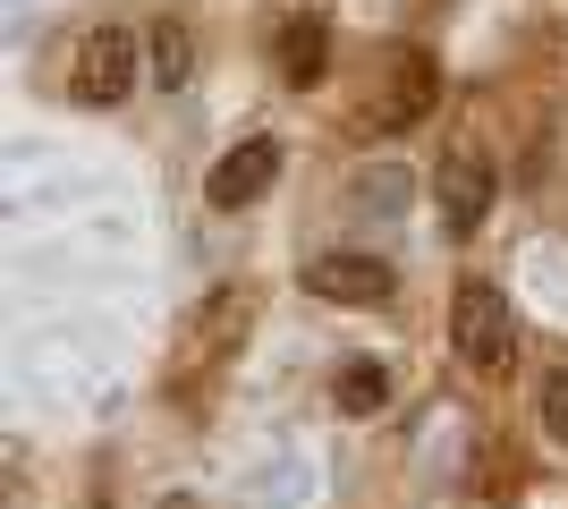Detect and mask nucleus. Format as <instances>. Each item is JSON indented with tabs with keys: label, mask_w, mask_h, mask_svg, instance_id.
Segmentation results:
<instances>
[{
	"label": "nucleus",
	"mask_w": 568,
	"mask_h": 509,
	"mask_svg": "<svg viewBox=\"0 0 568 509\" xmlns=\"http://www.w3.org/2000/svg\"><path fill=\"white\" fill-rule=\"evenodd\" d=\"M450 348H458L467 374H509V357H518V315H509V297H500L493 281H458Z\"/></svg>",
	"instance_id": "1"
},
{
	"label": "nucleus",
	"mask_w": 568,
	"mask_h": 509,
	"mask_svg": "<svg viewBox=\"0 0 568 509\" xmlns=\"http://www.w3.org/2000/svg\"><path fill=\"white\" fill-rule=\"evenodd\" d=\"M144 77V43L128 34V26H85L69 51V94L85 102V111H111V102L136 94Z\"/></svg>",
	"instance_id": "2"
},
{
	"label": "nucleus",
	"mask_w": 568,
	"mask_h": 509,
	"mask_svg": "<svg viewBox=\"0 0 568 509\" xmlns=\"http://www.w3.org/2000/svg\"><path fill=\"white\" fill-rule=\"evenodd\" d=\"M493 195H500V170H493V153L475 145H450L442 153V179H433V204H442V230H450V238H467L475 221L493 213Z\"/></svg>",
	"instance_id": "3"
},
{
	"label": "nucleus",
	"mask_w": 568,
	"mask_h": 509,
	"mask_svg": "<svg viewBox=\"0 0 568 509\" xmlns=\"http://www.w3.org/2000/svg\"><path fill=\"white\" fill-rule=\"evenodd\" d=\"M433 102H442V69H433V51H407V60H390V77H382L374 128H382V136H399V128L433 120Z\"/></svg>",
	"instance_id": "4"
},
{
	"label": "nucleus",
	"mask_w": 568,
	"mask_h": 509,
	"mask_svg": "<svg viewBox=\"0 0 568 509\" xmlns=\"http://www.w3.org/2000/svg\"><path fill=\"white\" fill-rule=\"evenodd\" d=\"M306 289L323 297V306H382V297L399 289V272L382 264V255H314Z\"/></svg>",
	"instance_id": "5"
},
{
	"label": "nucleus",
	"mask_w": 568,
	"mask_h": 509,
	"mask_svg": "<svg viewBox=\"0 0 568 509\" xmlns=\"http://www.w3.org/2000/svg\"><path fill=\"white\" fill-rule=\"evenodd\" d=\"M272 179H281V136H237V145L213 162L204 195H213L221 213H237V204H255V195L272 187Z\"/></svg>",
	"instance_id": "6"
},
{
	"label": "nucleus",
	"mask_w": 568,
	"mask_h": 509,
	"mask_svg": "<svg viewBox=\"0 0 568 509\" xmlns=\"http://www.w3.org/2000/svg\"><path fill=\"white\" fill-rule=\"evenodd\" d=\"M187 77H195V34H187V18H153V26H144V85L179 94Z\"/></svg>",
	"instance_id": "7"
},
{
	"label": "nucleus",
	"mask_w": 568,
	"mask_h": 509,
	"mask_svg": "<svg viewBox=\"0 0 568 509\" xmlns=\"http://www.w3.org/2000/svg\"><path fill=\"white\" fill-rule=\"evenodd\" d=\"M323 60H332V26H323V18H288L281 26V69H288V85H323Z\"/></svg>",
	"instance_id": "8"
},
{
	"label": "nucleus",
	"mask_w": 568,
	"mask_h": 509,
	"mask_svg": "<svg viewBox=\"0 0 568 509\" xmlns=\"http://www.w3.org/2000/svg\"><path fill=\"white\" fill-rule=\"evenodd\" d=\"M246 315H255V297H246V289H221V297H213V315H195V357L213 365L221 348L246 332Z\"/></svg>",
	"instance_id": "9"
},
{
	"label": "nucleus",
	"mask_w": 568,
	"mask_h": 509,
	"mask_svg": "<svg viewBox=\"0 0 568 509\" xmlns=\"http://www.w3.org/2000/svg\"><path fill=\"white\" fill-rule=\"evenodd\" d=\"M382 399H390V374H382L374 357H356L348 374H339V408H348V416H374Z\"/></svg>",
	"instance_id": "10"
},
{
	"label": "nucleus",
	"mask_w": 568,
	"mask_h": 509,
	"mask_svg": "<svg viewBox=\"0 0 568 509\" xmlns=\"http://www.w3.org/2000/svg\"><path fill=\"white\" fill-rule=\"evenodd\" d=\"M535 416H544V434L568 450V374H551V383L535 390Z\"/></svg>",
	"instance_id": "11"
}]
</instances>
